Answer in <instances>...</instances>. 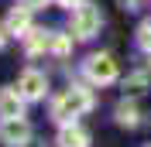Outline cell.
<instances>
[{"mask_svg": "<svg viewBox=\"0 0 151 147\" xmlns=\"http://www.w3.org/2000/svg\"><path fill=\"white\" fill-rule=\"evenodd\" d=\"M24 96H21V89L14 86V89H0V120L7 116H24Z\"/></svg>", "mask_w": 151, "mask_h": 147, "instance_id": "8992f818", "label": "cell"}, {"mask_svg": "<svg viewBox=\"0 0 151 147\" xmlns=\"http://www.w3.org/2000/svg\"><path fill=\"white\" fill-rule=\"evenodd\" d=\"M48 48H52V34H45V31H38V28H31L28 34H24V51H28L31 58L41 55V51H48Z\"/></svg>", "mask_w": 151, "mask_h": 147, "instance_id": "30bf717a", "label": "cell"}, {"mask_svg": "<svg viewBox=\"0 0 151 147\" xmlns=\"http://www.w3.org/2000/svg\"><path fill=\"white\" fill-rule=\"evenodd\" d=\"M124 89H127V96H141L148 89V72H131L124 79Z\"/></svg>", "mask_w": 151, "mask_h": 147, "instance_id": "8fae6325", "label": "cell"}, {"mask_svg": "<svg viewBox=\"0 0 151 147\" xmlns=\"http://www.w3.org/2000/svg\"><path fill=\"white\" fill-rule=\"evenodd\" d=\"M24 4H28V7H31V10H45V7H48V4H52V0H24Z\"/></svg>", "mask_w": 151, "mask_h": 147, "instance_id": "5bb4252c", "label": "cell"}, {"mask_svg": "<svg viewBox=\"0 0 151 147\" xmlns=\"http://www.w3.org/2000/svg\"><path fill=\"white\" fill-rule=\"evenodd\" d=\"M117 4H120L124 10H137V7H141V0H117Z\"/></svg>", "mask_w": 151, "mask_h": 147, "instance_id": "9a60e30c", "label": "cell"}, {"mask_svg": "<svg viewBox=\"0 0 151 147\" xmlns=\"http://www.w3.org/2000/svg\"><path fill=\"white\" fill-rule=\"evenodd\" d=\"M52 55L58 58H65L69 51H72V34H52V48H48Z\"/></svg>", "mask_w": 151, "mask_h": 147, "instance_id": "7c38bea8", "label": "cell"}, {"mask_svg": "<svg viewBox=\"0 0 151 147\" xmlns=\"http://www.w3.org/2000/svg\"><path fill=\"white\" fill-rule=\"evenodd\" d=\"M55 4H58V7H69V10H76L79 4H83V0H55Z\"/></svg>", "mask_w": 151, "mask_h": 147, "instance_id": "2e32d148", "label": "cell"}, {"mask_svg": "<svg viewBox=\"0 0 151 147\" xmlns=\"http://www.w3.org/2000/svg\"><path fill=\"white\" fill-rule=\"evenodd\" d=\"M113 116H117V123H120V127H137V123H141V110H137L134 96H127V99H120V103H117Z\"/></svg>", "mask_w": 151, "mask_h": 147, "instance_id": "9c48e42d", "label": "cell"}, {"mask_svg": "<svg viewBox=\"0 0 151 147\" xmlns=\"http://www.w3.org/2000/svg\"><path fill=\"white\" fill-rule=\"evenodd\" d=\"M17 89L28 103H38V99H45V92H48V75L38 72V69H24L21 79H17Z\"/></svg>", "mask_w": 151, "mask_h": 147, "instance_id": "5b68a950", "label": "cell"}, {"mask_svg": "<svg viewBox=\"0 0 151 147\" xmlns=\"http://www.w3.org/2000/svg\"><path fill=\"white\" fill-rule=\"evenodd\" d=\"M58 147H89V130L79 123H65L58 130Z\"/></svg>", "mask_w": 151, "mask_h": 147, "instance_id": "ba28073f", "label": "cell"}, {"mask_svg": "<svg viewBox=\"0 0 151 147\" xmlns=\"http://www.w3.org/2000/svg\"><path fill=\"white\" fill-rule=\"evenodd\" d=\"M137 48H144V51H151V21H144V24H137Z\"/></svg>", "mask_w": 151, "mask_h": 147, "instance_id": "4fadbf2b", "label": "cell"}, {"mask_svg": "<svg viewBox=\"0 0 151 147\" xmlns=\"http://www.w3.org/2000/svg\"><path fill=\"white\" fill-rule=\"evenodd\" d=\"M100 24H103V17H100V10L93 4H79L72 10V34L79 41H89L93 34H100Z\"/></svg>", "mask_w": 151, "mask_h": 147, "instance_id": "3957f363", "label": "cell"}, {"mask_svg": "<svg viewBox=\"0 0 151 147\" xmlns=\"http://www.w3.org/2000/svg\"><path fill=\"white\" fill-rule=\"evenodd\" d=\"M7 34H10V31H0V48H4V41H7Z\"/></svg>", "mask_w": 151, "mask_h": 147, "instance_id": "e0dca14e", "label": "cell"}, {"mask_svg": "<svg viewBox=\"0 0 151 147\" xmlns=\"http://www.w3.org/2000/svg\"><path fill=\"white\" fill-rule=\"evenodd\" d=\"M93 110V92L86 89V86L72 82L65 92H58L55 99H52V120H55L58 127H65V123H76V120L83 116V113Z\"/></svg>", "mask_w": 151, "mask_h": 147, "instance_id": "6da1fadb", "label": "cell"}, {"mask_svg": "<svg viewBox=\"0 0 151 147\" xmlns=\"http://www.w3.org/2000/svg\"><path fill=\"white\" fill-rule=\"evenodd\" d=\"M148 147H151V144H148Z\"/></svg>", "mask_w": 151, "mask_h": 147, "instance_id": "d6986e66", "label": "cell"}, {"mask_svg": "<svg viewBox=\"0 0 151 147\" xmlns=\"http://www.w3.org/2000/svg\"><path fill=\"white\" fill-rule=\"evenodd\" d=\"M7 31H10V34H17V38H24V34L31 31V7H28V4L10 7V14H7Z\"/></svg>", "mask_w": 151, "mask_h": 147, "instance_id": "52a82bcc", "label": "cell"}, {"mask_svg": "<svg viewBox=\"0 0 151 147\" xmlns=\"http://www.w3.org/2000/svg\"><path fill=\"white\" fill-rule=\"evenodd\" d=\"M83 72H86V79L93 86H110L113 79H117V62H113V55H106V51H96V55H89L83 62Z\"/></svg>", "mask_w": 151, "mask_h": 147, "instance_id": "7a4b0ae2", "label": "cell"}, {"mask_svg": "<svg viewBox=\"0 0 151 147\" xmlns=\"http://www.w3.org/2000/svg\"><path fill=\"white\" fill-rule=\"evenodd\" d=\"M0 140H4L7 147H28L31 144V123L24 116L0 120Z\"/></svg>", "mask_w": 151, "mask_h": 147, "instance_id": "277c9868", "label": "cell"}, {"mask_svg": "<svg viewBox=\"0 0 151 147\" xmlns=\"http://www.w3.org/2000/svg\"><path fill=\"white\" fill-rule=\"evenodd\" d=\"M148 55H151V51H148Z\"/></svg>", "mask_w": 151, "mask_h": 147, "instance_id": "ac0fdd59", "label": "cell"}]
</instances>
